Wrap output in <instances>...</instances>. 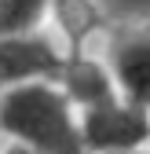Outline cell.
<instances>
[{
	"mask_svg": "<svg viewBox=\"0 0 150 154\" xmlns=\"http://www.w3.org/2000/svg\"><path fill=\"white\" fill-rule=\"evenodd\" d=\"M0 132L29 154H84L77 110L55 81H29L0 92Z\"/></svg>",
	"mask_w": 150,
	"mask_h": 154,
	"instance_id": "6da1fadb",
	"label": "cell"
},
{
	"mask_svg": "<svg viewBox=\"0 0 150 154\" xmlns=\"http://www.w3.org/2000/svg\"><path fill=\"white\" fill-rule=\"evenodd\" d=\"M77 132L84 154H124L146 150L150 118L146 106H132L124 99H110L103 106H92L77 114Z\"/></svg>",
	"mask_w": 150,
	"mask_h": 154,
	"instance_id": "7a4b0ae2",
	"label": "cell"
},
{
	"mask_svg": "<svg viewBox=\"0 0 150 154\" xmlns=\"http://www.w3.org/2000/svg\"><path fill=\"white\" fill-rule=\"evenodd\" d=\"M117 95L132 106L150 103V37L146 26H121L106 41V59H103Z\"/></svg>",
	"mask_w": 150,
	"mask_h": 154,
	"instance_id": "3957f363",
	"label": "cell"
},
{
	"mask_svg": "<svg viewBox=\"0 0 150 154\" xmlns=\"http://www.w3.org/2000/svg\"><path fill=\"white\" fill-rule=\"evenodd\" d=\"M66 55L48 37H0V92L29 85V81H55Z\"/></svg>",
	"mask_w": 150,
	"mask_h": 154,
	"instance_id": "277c9868",
	"label": "cell"
},
{
	"mask_svg": "<svg viewBox=\"0 0 150 154\" xmlns=\"http://www.w3.org/2000/svg\"><path fill=\"white\" fill-rule=\"evenodd\" d=\"M55 88L66 95V103L73 110H92V106H103L110 99H121L110 73L99 59H88V55H66L59 77H55Z\"/></svg>",
	"mask_w": 150,
	"mask_h": 154,
	"instance_id": "5b68a950",
	"label": "cell"
},
{
	"mask_svg": "<svg viewBox=\"0 0 150 154\" xmlns=\"http://www.w3.org/2000/svg\"><path fill=\"white\" fill-rule=\"evenodd\" d=\"M48 11L51 0H0V37H33Z\"/></svg>",
	"mask_w": 150,
	"mask_h": 154,
	"instance_id": "8992f818",
	"label": "cell"
},
{
	"mask_svg": "<svg viewBox=\"0 0 150 154\" xmlns=\"http://www.w3.org/2000/svg\"><path fill=\"white\" fill-rule=\"evenodd\" d=\"M55 15H59V26L73 44V55H77L81 41L99 26V11L92 8V0H55Z\"/></svg>",
	"mask_w": 150,
	"mask_h": 154,
	"instance_id": "52a82bcc",
	"label": "cell"
},
{
	"mask_svg": "<svg viewBox=\"0 0 150 154\" xmlns=\"http://www.w3.org/2000/svg\"><path fill=\"white\" fill-rule=\"evenodd\" d=\"M0 154H29V150H26V147H18V143H8Z\"/></svg>",
	"mask_w": 150,
	"mask_h": 154,
	"instance_id": "ba28073f",
	"label": "cell"
},
{
	"mask_svg": "<svg viewBox=\"0 0 150 154\" xmlns=\"http://www.w3.org/2000/svg\"><path fill=\"white\" fill-rule=\"evenodd\" d=\"M124 154H146V150H124Z\"/></svg>",
	"mask_w": 150,
	"mask_h": 154,
	"instance_id": "9c48e42d",
	"label": "cell"
}]
</instances>
